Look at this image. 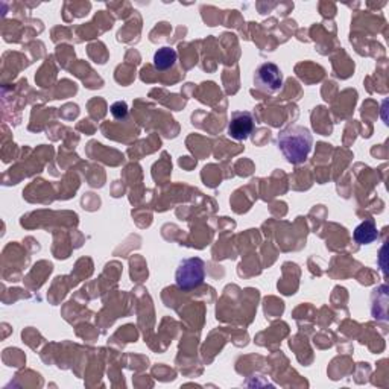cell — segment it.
<instances>
[{
	"instance_id": "3",
	"label": "cell",
	"mask_w": 389,
	"mask_h": 389,
	"mask_svg": "<svg viewBox=\"0 0 389 389\" xmlns=\"http://www.w3.org/2000/svg\"><path fill=\"white\" fill-rule=\"evenodd\" d=\"M254 85L265 93H277L283 85V73L274 62H263L254 73Z\"/></svg>"
},
{
	"instance_id": "5",
	"label": "cell",
	"mask_w": 389,
	"mask_h": 389,
	"mask_svg": "<svg viewBox=\"0 0 389 389\" xmlns=\"http://www.w3.org/2000/svg\"><path fill=\"white\" fill-rule=\"evenodd\" d=\"M353 237L359 245L373 243L377 237H379V231H377V225H376L374 219H366L365 222L356 226Z\"/></svg>"
},
{
	"instance_id": "4",
	"label": "cell",
	"mask_w": 389,
	"mask_h": 389,
	"mask_svg": "<svg viewBox=\"0 0 389 389\" xmlns=\"http://www.w3.org/2000/svg\"><path fill=\"white\" fill-rule=\"evenodd\" d=\"M254 129V116L250 111H234L229 124V136L234 140H245Z\"/></svg>"
},
{
	"instance_id": "7",
	"label": "cell",
	"mask_w": 389,
	"mask_h": 389,
	"mask_svg": "<svg viewBox=\"0 0 389 389\" xmlns=\"http://www.w3.org/2000/svg\"><path fill=\"white\" fill-rule=\"evenodd\" d=\"M111 114L114 116V119H117V121H125L128 116V105L122 101L114 102L111 105Z\"/></svg>"
},
{
	"instance_id": "2",
	"label": "cell",
	"mask_w": 389,
	"mask_h": 389,
	"mask_svg": "<svg viewBox=\"0 0 389 389\" xmlns=\"http://www.w3.org/2000/svg\"><path fill=\"white\" fill-rule=\"evenodd\" d=\"M205 278V263L199 257H192L181 261L177 273H175V282L177 286L182 290H192L197 289L204 283Z\"/></svg>"
},
{
	"instance_id": "6",
	"label": "cell",
	"mask_w": 389,
	"mask_h": 389,
	"mask_svg": "<svg viewBox=\"0 0 389 389\" xmlns=\"http://www.w3.org/2000/svg\"><path fill=\"white\" fill-rule=\"evenodd\" d=\"M177 58H178V55H177L175 49L161 48L155 52V55H154V66L160 72L169 70L175 66Z\"/></svg>"
},
{
	"instance_id": "1",
	"label": "cell",
	"mask_w": 389,
	"mask_h": 389,
	"mask_svg": "<svg viewBox=\"0 0 389 389\" xmlns=\"http://www.w3.org/2000/svg\"><path fill=\"white\" fill-rule=\"evenodd\" d=\"M277 143L289 163L301 165L310 154L313 137L305 126H289L278 134Z\"/></svg>"
}]
</instances>
